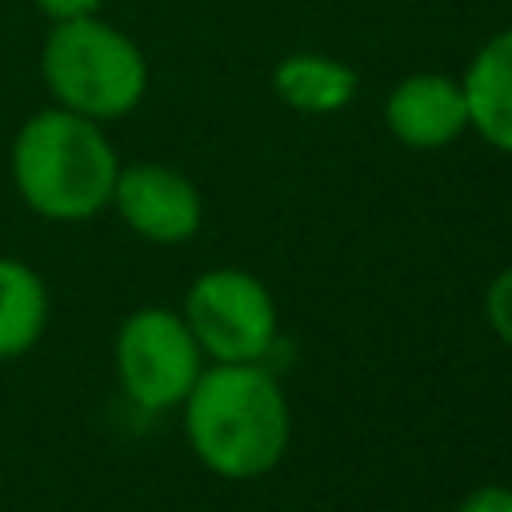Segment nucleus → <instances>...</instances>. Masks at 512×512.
I'll list each match as a JSON object with an SVG mask.
<instances>
[{
  "label": "nucleus",
  "mask_w": 512,
  "mask_h": 512,
  "mask_svg": "<svg viewBox=\"0 0 512 512\" xmlns=\"http://www.w3.org/2000/svg\"><path fill=\"white\" fill-rule=\"evenodd\" d=\"M184 432L204 468L252 480L276 468L288 448V404L260 364H216L184 396Z\"/></svg>",
  "instance_id": "nucleus-1"
},
{
  "label": "nucleus",
  "mask_w": 512,
  "mask_h": 512,
  "mask_svg": "<svg viewBox=\"0 0 512 512\" xmlns=\"http://www.w3.org/2000/svg\"><path fill=\"white\" fill-rule=\"evenodd\" d=\"M120 160L100 132V120H88L68 108H44L12 140V180L20 200L60 224H76L112 204Z\"/></svg>",
  "instance_id": "nucleus-2"
},
{
  "label": "nucleus",
  "mask_w": 512,
  "mask_h": 512,
  "mask_svg": "<svg viewBox=\"0 0 512 512\" xmlns=\"http://www.w3.org/2000/svg\"><path fill=\"white\" fill-rule=\"evenodd\" d=\"M40 72L56 104L88 120L128 116L148 88L144 52L96 16L56 20L40 52Z\"/></svg>",
  "instance_id": "nucleus-3"
},
{
  "label": "nucleus",
  "mask_w": 512,
  "mask_h": 512,
  "mask_svg": "<svg viewBox=\"0 0 512 512\" xmlns=\"http://www.w3.org/2000/svg\"><path fill=\"white\" fill-rule=\"evenodd\" d=\"M184 324L216 364H260L276 340V304L252 272L212 268L188 288Z\"/></svg>",
  "instance_id": "nucleus-4"
},
{
  "label": "nucleus",
  "mask_w": 512,
  "mask_h": 512,
  "mask_svg": "<svg viewBox=\"0 0 512 512\" xmlns=\"http://www.w3.org/2000/svg\"><path fill=\"white\" fill-rule=\"evenodd\" d=\"M200 344L184 316L168 308H140L116 332V372L132 404L164 412L184 404L200 368Z\"/></svg>",
  "instance_id": "nucleus-5"
},
{
  "label": "nucleus",
  "mask_w": 512,
  "mask_h": 512,
  "mask_svg": "<svg viewBox=\"0 0 512 512\" xmlns=\"http://www.w3.org/2000/svg\"><path fill=\"white\" fill-rule=\"evenodd\" d=\"M112 204L124 216V224L152 240V244H180L188 236H196L204 204L196 184L168 168V164H128L116 172V188H112Z\"/></svg>",
  "instance_id": "nucleus-6"
},
{
  "label": "nucleus",
  "mask_w": 512,
  "mask_h": 512,
  "mask_svg": "<svg viewBox=\"0 0 512 512\" xmlns=\"http://www.w3.org/2000/svg\"><path fill=\"white\" fill-rule=\"evenodd\" d=\"M384 120L408 148H444L468 132L464 84L444 72H412L388 92Z\"/></svg>",
  "instance_id": "nucleus-7"
},
{
  "label": "nucleus",
  "mask_w": 512,
  "mask_h": 512,
  "mask_svg": "<svg viewBox=\"0 0 512 512\" xmlns=\"http://www.w3.org/2000/svg\"><path fill=\"white\" fill-rule=\"evenodd\" d=\"M468 128L500 152H512V28L484 40L464 72Z\"/></svg>",
  "instance_id": "nucleus-8"
},
{
  "label": "nucleus",
  "mask_w": 512,
  "mask_h": 512,
  "mask_svg": "<svg viewBox=\"0 0 512 512\" xmlns=\"http://www.w3.org/2000/svg\"><path fill=\"white\" fill-rule=\"evenodd\" d=\"M272 88L288 108L308 112V116H328V112H340L356 96V72L332 56L296 52L276 64Z\"/></svg>",
  "instance_id": "nucleus-9"
},
{
  "label": "nucleus",
  "mask_w": 512,
  "mask_h": 512,
  "mask_svg": "<svg viewBox=\"0 0 512 512\" xmlns=\"http://www.w3.org/2000/svg\"><path fill=\"white\" fill-rule=\"evenodd\" d=\"M48 328V288L36 268L0 256V360L24 356Z\"/></svg>",
  "instance_id": "nucleus-10"
},
{
  "label": "nucleus",
  "mask_w": 512,
  "mask_h": 512,
  "mask_svg": "<svg viewBox=\"0 0 512 512\" xmlns=\"http://www.w3.org/2000/svg\"><path fill=\"white\" fill-rule=\"evenodd\" d=\"M484 308H488V320L496 328V336L512 348V268H504L492 284H488V296H484Z\"/></svg>",
  "instance_id": "nucleus-11"
},
{
  "label": "nucleus",
  "mask_w": 512,
  "mask_h": 512,
  "mask_svg": "<svg viewBox=\"0 0 512 512\" xmlns=\"http://www.w3.org/2000/svg\"><path fill=\"white\" fill-rule=\"evenodd\" d=\"M460 512H512V488L504 484H484L464 496Z\"/></svg>",
  "instance_id": "nucleus-12"
},
{
  "label": "nucleus",
  "mask_w": 512,
  "mask_h": 512,
  "mask_svg": "<svg viewBox=\"0 0 512 512\" xmlns=\"http://www.w3.org/2000/svg\"><path fill=\"white\" fill-rule=\"evenodd\" d=\"M104 0H36V8L56 24V20H76V16H96Z\"/></svg>",
  "instance_id": "nucleus-13"
}]
</instances>
